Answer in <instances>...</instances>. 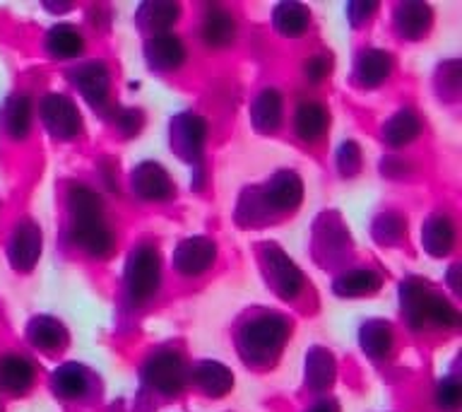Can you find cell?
Returning a JSON list of instances; mask_svg holds the SVG:
<instances>
[{
    "label": "cell",
    "instance_id": "obj_1",
    "mask_svg": "<svg viewBox=\"0 0 462 412\" xmlns=\"http://www.w3.org/2000/svg\"><path fill=\"white\" fill-rule=\"evenodd\" d=\"M125 287L137 302L150 299L159 287V256L150 246H140L130 253L125 266Z\"/></svg>",
    "mask_w": 462,
    "mask_h": 412
},
{
    "label": "cell",
    "instance_id": "obj_2",
    "mask_svg": "<svg viewBox=\"0 0 462 412\" xmlns=\"http://www.w3.org/2000/svg\"><path fill=\"white\" fill-rule=\"evenodd\" d=\"M42 118L51 136L70 140L79 133V111L63 94H49L42 104Z\"/></svg>",
    "mask_w": 462,
    "mask_h": 412
},
{
    "label": "cell",
    "instance_id": "obj_3",
    "mask_svg": "<svg viewBox=\"0 0 462 412\" xmlns=\"http://www.w3.org/2000/svg\"><path fill=\"white\" fill-rule=\"evenodd\" d=\"M208 126L200 116L179 114L171 121V145L183 159H200Z\"/></svg>",
    "mask_w": 462,
    "mask_h": 412
},
{
    "label": "cell",
    "instance_id": "obj_4",
    "mask_svg": "<svg viewBox=\"0 0 462 412\" xmlns=\"http://www.w3.org/2000/svg\"><path fill=\"white\" fill-rule=\"evenodd\" d=\"M260 195L270 210H294L303 198V183L294 172H277Z\"/></svg>",
    "mask_w": 462,
    "mask_h": 412
},
{
    "label": "cell",
    "instance_id": "obj_5",
    "mask_svg": "<svg viewBox=\"0 0 462 412\" xmlns=\"http://www.w3.org/2000/svg\"><path fill=\"white\" fill-rule=\"evenodd\" d=\"M265 258L267 273H270V280H273L274 287H277V295H280L282 299H291V296L299 295L303 287V277L301 273H299V267H296L280 248H274V246L267 248Z\"/></svg>",
    "mask_w": 462,
    "mask_h": 412
},
{
    "label": "cell",
    "instance_id": "obj_6",
    "mask_svg": "<svg viewBox=\"0 0 462 412\" xmlns=\"http://www.w3.org/2000/svg\"><path fill=\"white\" fill-rule=\"evenodd\" d=\"M215 260V244L205 237L186 239L183 244L176 248L173 263L180 275H200L209 267Z\"/></svg>",
    "mask_w": 462,
    "mask_h": 412
},
{
    "label": "cell",
    "instance_id": "obj_7",
    "mask_svg": "<svg viewBox=\"0 0 462 412\" xmlns=\"http://www.w3.org/2000/svg\"><path fill=\"white\" fill-rule=\"evenodd\" d=\"M42 256V231L32 222H22L14 229L13 244H10V260L17 270H32Z\"/></svg>",
    "mask_w": 462,
    "mask_h": 412
},
{
    "label": "cell",
    "instance_id": "obj_8",
    "mask_svg": "<svg viewBox=\"0 0 462 412\" xmlns=\"http://www.w3.org/2000/svg\"><path fill=\"white\" fill-rule=\"evenodd\" d=\"M287 335V323L284 318L280 316H265L253 321L244 332V340L248 350L253 352H270V350H277L282 340Z\"/></svg>",
    "mask_w": 462,
    "mask_h": 412
},
{
    "label": "cell",
    "instance_id": "obj_9",
    "mask_svg": "<svg viewBox=\"0 0 462 412\" xmlns=\"http://www.w3.org/2000/svg\"><path fill=\"white\" fill-rule=\"evenodd\" d=\"M133 191L144 201H164L171 195V181L154 162H144L133 172Z\"/></svg>",
    "mask_w": 462,
    "mask_h": 412
},
{
    "label": "cell",
    "instance_id": "obj_10",
    "mask_svg": "<svg viewBox=\"0 0 462 412\" xmlns=\"http://www.w3.org/2000/svg\"><path fill=\"white\" fill-rule=\"evenodd\" d=\"M72 239H75V244L99 258L108 256V251L114 248V234L108 231L101 217L87 220V222H72Z\"/></svg>",
    "mask_w": 462,
    "mask_h": 412
},
{
    "label": "cell",
    "instance_id": "obj_11",
    "mask_svg": "<svg viewBox=\"0 0 462 412\" xmlns=\"http://www.w3.org/2000/svg\"><path fill=\"white\" fill-rule=\"evenodd\" d=\"M147 58H150L152 68H157V70H171V68H179L183 63V58H186V49H183V43H180L179 36L173 34H154L147 42Z\"/></svg>",
    "mask_w": 462,
    "mask_h": 412
},
{
    "label": "cell",
    "instance_id": "obj_12",
    "mask_svg": "<svg viewBox=\"0 0 462 412\" xmlns=\"http://www.w3.org/2000/svg\"><path fill=\"white\" fill-rule=\"evenodd\" d=\"M75 85L79 87V92L85 94V99L89 104H104L108 94V70L101 63H87L82 68L72 72Z\"/></svg>",
    "mask_w": 462,
    "mask_h": 412
},
{
    "label": "cell",
    "instance_id": "obj_13",
    "mask_svg": "<svg viewBox=\"0 0 462 412\" xmlns=\"http://www.w3.org/2000/svg\"><path fill=\"white\" fill-rule=\"evenodd\" d=\"M397 32L407 39H419L431 24V10L424 3H402L395 13Z\"/></svg>",
    "mask_w": 462,
    "mask_h": 412
},
{
    "label": "cell",
    "instance_id": "obj_14",
    "mask_svg": "<svg viewBox=\"0 0 462 412\" xmlns=\"http://www.w3.org/2000/svg\"><path fill=\"white\" fill-rule=\"evenodd\" d=\"M421 241H424L426 251L431 253V256H446V253H450V248H453L455 244L453 222L443 215L431 217V220L424 224Z\"/></svg>",
    "mask_w": 462,
    "mask_h": 412
},
{
    "label": "cell",
    "instance_id": "obj_15",
    "mask_svg": "<svg viewBox=\"0 0 462 412\" xmlns=\"http://www.w3.org/2000/svg\"><path fill=\"white\" fill-rule=\"evenodd\" d=\"M251 116L255 128L263 133H270L280 126L282 121V97L277 89H265L255 97L251 107Z\"/></svg>",
    "mask_w": 462,
    "mask_h": 412
},
{
    "label": "cell",
    "instance_id": "obj_16",
    "mask_svg": "<svg viewBox=\"0 0 462 412\" xmlns=\"http://www.w3.org/2000/svg\"><path fill=\"white\" fill-rule=\"evenodd\" d=\"M378 287H381V275L366 270V267H354L335 280V295L339 296L371 295Z\"/></svg>",
    "mask_w": 462,
    "mask_h": 412
},
{
    "label": "cell",
    "instance_id": "obj_17",
    "mask_svg": "<svg viewBox=\"0 0 462 412\" xmlns=\"http://www.w3.org/2000/svg\"><path fill=\"white\" fill-rule=\"evenodd\" d=\"M46 49H49L51 56L56 58H75L78 53H82L85 42H82V34L78 29L70 27V24H56L46 36Z\"/></svg>",
    "mask_w": 462,
    "mask_h": 412
},
{
    "label": "cell",
    "instance_id": "obj_18",
    "mask_svg": "<svg viewBox=\"0 0 462 412\" xmlns=\"http://www.w3.org/2000/svg\"><path fill=\"white\" fill-rule=\"evenodd\" d=\"M309 7L301 3H280L274 7V27L280 29L282 34L299 36L309 27Z\"/></svg>",
    "mask_w": 462,
    "mask_h": 412
},
{
    "label": "cell",
    "instance_id": "obj_19",
    "mask_svg": "<svg viewBox=\"0 0 462 412\" xmlns=\"http://www.w3.org/2000/svg\"><path fill=\"white\" fill-rule=\"evenodd\" d=\"M390 72V56L385 51L371 49L366 51L364 56L359 58L356 63V78H359L361 85L375 87L381 85L383 80L388 78Z\"/></svg>",
    "mask_w": 462,
    "mask_h": 412
},
{
    "label": "cell",
    "instance_id": "obj_20",
    "mask_svg": "<svg viewBox=\"0 0 462 412\" xmlns=\"http://www.w3.org/2000/svg\"><path fill=\"white\" fill-rule=\"evenodd\" d=\"M325 128H328V111L316 101H309L296 111V133L303 140H318Z\"/></svg>",
    "mask_w": 462,
    "mask_h": 412
},
{
    "label": "cell",
    "instance_id": "obj_21",
    "mask_svg": "<svg viewBox=\"0 0 462 412\" xmlns=\"http://www.w3.org/2000/svg\"><path fill=\"white\" fill-rule=\"evenodd\" d=\"M5 128L7 133L14 137V140H22L27 137L29 126H32V107H29V99L24 94L20 97H13V99L5 104Z\"/></svg>",
    "mask_w": 462,
    "mask_h": 412
},
{
    "label": "cell",
    "instance_id": "obj_22",
    "mask_svg": "<svg viewBox=\"0 0 462 412\" xmlns=\"http://www.w3.org/2000/svg\"><path fill=\"white\" fill-rule=\"evenodd\" d=\"M68 205H70L72 222H85V220H97V217H101V201L92 188L72 186Z\"/></svg>",
    "mask_w": 462,
    "mask_h": 412
},
{
    "label": "cell",
    "instance_id": "obj_23",
    "mask_svg": "<svg viewBox=\"0 0 462 412\" xmlns=\"http://www.w3.org/2000/svg\"><path fill=\"white\" fill-rule=\"evenodd\" d=\"M234 32H236V27H234V17H231L229 13H224V10H212V13L208 14V20H205V27H202L205 42H208L209 46H217V49L231 43Z\"/></svg>",
    "mask_w": 462,
    "mask_h": 412
},
{
    "label": "cell",
    "instance_id": "obj_24",
    "mask_svg": "<svg viewBox=\"0 0 462 412\" xmlns=\"http://www.w3.org/2000/svg\"><path fill=\"white\" fill-rule=\"evenodd\" d=\"M419 133V118L411 111H400L385 123V128H383V137L388 140V145L393 147H400V145L410 143L414 140Z\"/></svg>",
    "mask_w": 462,
    "mask_h": 412
},
{
    "label": "cell",
    "instance_id": "obj_25",
    "mask_svg": "<svg viewBox=\"0 0 462 412\" xmlns=\"http://www.w3.org/2000/svg\"><path fill=\"white\" fill-rule=\"evenodd\" d=\"M29 338H32L34 345L43 347V350H51V347H56L58 342H63L65 332L58 321L42 316L34 318V321L29 323Z\"/></svg>",
    "mask_w": 462,
    "mask_h": 412
},
{
    "label": "cell",
    "instance_id": "obj_26",
    "mask_svg": "<svg viewBox=\"0 0 462 412\" xmlns=\"http://www.w3.org/2000/svg\"><path fill=\"white\" fill-rule=\"evenodd\" d=\"M32 379V369L29 361L20 360V357H7L0 361V383L10 390L24 389Z\"/></svg>",
    "mask_w": 462,
    "mask_h": 412
},
{
    "label": "cell",
    "instance_id": "obj_27",
    "mask_svg": "<svg viewBox=\"0 0 462 412\" xmlns=\"http://www.w3.org/2000/svg\"><path fill=\"white\" fill-rule=\"evenodd\" d=\"M179 17V5L173 3H144L140 7V20L152 29H166Z\"/></svg>",
    "mask_w": 462,
    "mask_h": 412
},
{
    "label": "cell",
    "instance_id": "obj_28",
    "mask_svg": "<svg viewBox=\"0 0 462 412\" xmlns=\"http://www.w3.org/2000/svg\"><path fill=\"white\" fill-rule=\"evenodd\" d=\"M404 222L397 215H383L378 217V222L374 224V237L381 244H395L397 239L402 237Z\"/></svg>",
    "mask_w": 462,
    "mask_h": 412
},
{
    "label": "cell",
    "instance_id": "obj_29",
    "mask_svg": "<svg viewBox=\"0 0 462 412\" xmlns=\"http://www.w3.org/2000/svg\"><path fill=\"white\" fill-rule=\"evenodd\" d=\"M337 166L339 172L345 173V176H354V173L359 172L361 166V150L356 143H342L339 145V152H337Z\"/></svg>",
    "mask_w": 462,
    "mask_h": 412
},
{
    "label": "cell",
    "instance_id": "obj_30",
    "mask_svg": "<svg viewBox=\"0 0 462 412\" xmlns=\"http://www.w3.org/2000/svg\"><path fill=\"white\" fill-rule=\"evenodd\" d=\"M424 316L433 318L436 323H455L457 321V314H455V309L450 306V304L446 302V299H440V296L431 295L429 296V302H426V311H424Z\"/></svg>",
    "mask_w": 462,
    "mask_h": 412
},
{
    "label": "cell",
    "instance_id": "obj_31",
    "mask_svg": "<svg viewBox=\"0 0 462 412\" xmlns=\"http://www.w3.org/2000/svg\"><path fill=\"white\" fill-rule=\"evenodd\" d=\"M364 345H366L368 350H374V347H378V350H388L390 345L388 325L381 323V321H374V323L364 325Z\"/></svg>",
    "mask_w": 462,
    "mask_h": 412
},
{
    "label": "cell",
    "instance_id": "obj_32",
    "mask_svg": "<svg viewBox=\"0 0 462 412\" xmlns=\"http://www.w3.org/2000/svg\"><path fill=\"white\" fill-rule=\"evenodd\" d=\"M330 72V58L328 56H313L306 63V75H309L313 82H320Z\"/></svg>",
    "mask_w": 462,
    "mask_h": 412
},
{
    "label": "cell",
    "instance_id": "obj_33",
    "mask_svg": "<svg viewBox=\"0 0 462 412\" xmlns=\"http://www.w3.org/2000/svg\"><path fill=\"white\" fill-rule=\"evenodd\" d=\"M375 10V3H352V5L346 7V13L352 17V24H361V22L366 20L368 14Z\"/></svg>",
    "mask_w": 462,
    "mask_h": 412
}]
</instances>
